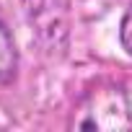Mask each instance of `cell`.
<instances>
[{
	"label": "cell",
	"mask_w": 132,
	"mask_h": 132,
	"mask_svg": "<svg viewBox=\"0 0 132 132\" xmlns=\"http://www.w3.org/2000/svg\"><path fill=\"white\" fill-rule=\"evenodd\" d=\"M68 124L70 129H132V86L117 80L96 83L78 98Z\"/></svg>",
	"instance_id": "1"
},
{
	"label": "cell",
	"mask_w": 132,
	"mask_h": 132,
	"mask_svg": "<svg viewBox=\"0 0 132 132\" xmlns=\"http://www.w3.org/2000/svg\"><path fill=\"white\" fill-rule=\"evenodd\" d=\"M23 13L42 52L62 57L70 39L68 0H23Z\"/></svg>",
	"instance_id": "2"
},
{
	"label": "cell",
	"mask_w": 132,
	"mask_h": 132,
	"mask_svg": "<svg viewBox=\"0 0 132 132\" xmlns=\"http://www.w3.org/2000/svg\"><path fill=\"white\" fill-rule=\"evenodd\" d=\"M16 70H18V49L11 29L0 16V86H8L16 78Z\"/></svg>",
	"instance_id": "3"
},
{
	"label": "cell",
	"mask_w": 132,
	"mask_h": 132,
	"mask_svg": "<svg viewBox=\"0 0 132 132\" xmlns=\"http://www.w3.org/2000/svg\"><path fill=\"white\" fill-rule=\"evenodd\" d=\"M119 39H122L124 52L132 57V5L127 8V13H124V18H122V26H119Z\"/></svg>",
	"instance_id": "4"
}]
</instances>
